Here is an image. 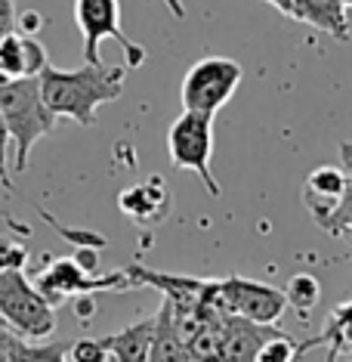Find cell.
<instances>
[{"mask_svg": "<svg viewBox=\"0 0 352 362\" xmlns=\"http://www.w3.org/2000/svg\"><path fill=\"white\" fill-rule=\"evenodd\" d=\"M10 130H6V121L4 115H0V183H4V189L10 192L13 183H10V170H6V158H10Z\"/></svg>", "mask_w": 352, "mask_h": 362, "instance_id": "obj_24", "label": "cell"}, {"mask_svg": "<svg viewBox=\"0 0 352 362\" xmlns=\"http://www.w3.org/2000/svg\"><path fill=\"white\" fill-rule=\"evenodd\" d=\"M149 362H192L189 344H186L174 328V316H170V300L167 298H164L158 316H154V337H152Z\"/></svg>", "mask_w": 352, "mask_h": 362, "instance_id": "obj_14", "label": "cell"}, {"mask_svg": "<svg viewBox=\"0 0 352 362\" xmlns=\"http://www.w3.org/2000/svg\"><path fill=\"white\" fill-rule=\"evenodd\" d=\"M0 75L4 78H28L25 71V35L6 31L0 35Z\"/></svg>", "mask_w": 352, "mask_h": 362, "instance_id": "obj_19", "label": "cell"}, {"mask_svg": "<svg viewBox=\"0 0 352 362\" xmlns=\"http://www.w3.org/2000/svg\"><path fill=\"white\" fill-rule=\"evenodd\" d=\"M284 300H288V307H293L300 313V316H309L318 300H322V282L312 276V273H297L288 279V285H284Z\"/></svg>", "mask_w": 352, "mask_h": 362, "instance_id": "obj_18", "label": "cell"}, {"mask_svg": "<svg viewBox=\"0 0 352 362\" xmlns=\"http://www.w3.org/2000/svg\"><path fill=\"white\" fill-rule=\"evenodd\" d=\"M44 25H47L44 16L35 13V10H22L19 16H16V31H22V35H37Z\"/></svg>", "mask_w": 352, "mask_h": 362, "instance_id": "obj_25", "label": "cell"}, {"mask_svg": "<svg viewBox=\"0 0 352 362\" xmlns=\"http://www.w3.org/2000/svg\"><path fill=\"white\" fill-rule=\"evenodd\" d=\"M167 152L174 168L192 170L201 180L210 199L223 195V189L214 177V168H210V158H214V115L183 109V115L167 130Z\"/></svg>", "mask_w": 352, "mask_h": 362, "instance_id": "obj_3", "label": "cell"}, {"mask_svg": "<svg viewBox=\"0 0 352 362\" xmlns=\"http://www.w3.org/2000/svg\"><path fill=\"white\" fill-rule=\"evenodd\" d=\"M40 93L56 118H71L80 127L96 124V112L105 103H114L124 93L127 65L84 62L80 69H56L47 62L40 71Z\"/></svg>", "mask_w": 352, "mask_h": 362, "instance_id": "obj_1", "label": "cell"}, {"mask_svg": "<svg viewBox=\"0 0 352 362\" xmlns=\"http://www.w3.org/2000/svg\"><path fill=\"white\" fill-rule=\"evenodd\" d=\"M318 337H322V347L327 350V362H337L340 356H352V300L331 310L324 332Z\"/></svg>", "mask_w": 352, "mask_h": 362, "instance_id": "obj_15", "label": "cell"}, {"mask_svg": "<svg viewBox=\"0 0 352 362\" xmlns=\"http://www.w3.org/2000/svg\"><path fill=\"white\" fill-rule=\"evenodd\" d=\"M16 0H0V35H6V31H16Z\"/></svg>", "mask_w": 352, "mask_h": 362, "instance_id": "obj_26", "label": "cell"}, {"mask_svg": "<svg viewBox=\"0 0 352 362\" xmlns=\"http://www.w3.org/2000/svg\"><path fill=\"white\" fill-rule=\"evenodd\" d=\"M343 4H346V10H352V0H343Z\"/></svg>", "mask_w": 352, "mask_h": 362, "instance_id": "obj_31", "label": "cell"}, {"mask_svg": "<svg viewBox=\"0 0 352 362\" xmlns=\"http://www.w3.org/2000/svg\"><path fill=\"white\" fill-rule=\"evenodd\" d=\"M219 294H223V303L232 316H244L250 322H263V325H275L281 319L284 307H288L281 288L253 282V279L244 276L219 279Z\"/></svg>", "mask_w": 352, "mask_h": 362, "instance_id": "obj_8", "label": "cell"}, {"mask_svg": "<svg viewBox=\"0 0 352 362\" xmlns=\"http://www.w3.org/2000/svg\"><path fill=\"white\" fill-rule=\"evenodd\" d=\"M226 316H210L207 322L201 325V332L189 341L192 362H223V325H226Z\"/></svg>", "mask_w": 352, "mask_h": 362, "instance_id": "obj_17", "label": "cell"}, {"mask_svg": "<svg viewBox=\"0 0 352 362\" xmlns=\"http://www.w3.org/2000/svg\"><path fill=\"white\" fill-rule=\"evenodd\" d=\"M266 4H272L278 13H284V16H291L293 19V0H266Z\"/></svg>", "mask_w": 352, "mask_h": 362, "instance_id": "obj_29", "label": "cell"}, {"mask_svg": "<svg viewBox=\"0 0 352 362\" xmlns=\"http://www.w3.org/2000/svg\"><path fill=\"white\" fill-rule=\"evenodd\" d=\"M318 226H322L324 233H331V235H346V238H352V177H349V186H346V195H343V202L331 214H327V217Z\"/></svg>", "mask_w": 352, "mask_h": 362, "instance_id": "obj_21", "label": "cell"}, {"mask_svg": "<svg viewBox=\"0 0 352 362\" xmlns=\"http://www.w3.org/2000/svg\"><path fill=\"white\" fill-rule=\"evenodd\" d=\"M241 78L244 71L235 59H229V56H204L183 78V87H179L183 109L217 115L235 96Z\"/></svg>", "mask_w": 352, "mask_h": 362, "instance_id": "obj_6", "label": "cell"}, {"mask_svg": "<svg viewBox=\"0 0 352 362\" xmlns=\"http://www.w3.org/2000/svg\"><path fill=\"white\" fill-rule=\"evenodd\" d=\"M346 186H349V174L343 168H331V164L315 168L306 177V183H303V202H306V211L312 214L315 223H322L327 214L343 202Z\"/></svg>", "mask_w": 352, "mask_h": 362, "instance_id": "obj_10", "label": "cell"}, {"mask_svg": "<svg viewBox=\"0 0 352 362\" xmlns=\"http://www.w3.org/2000/svg\"><path fill=\"white\" fill-rule=\"evenodd\" d=\"M0 220L4 223H10V229L13 233H22V235H31V226H25V223H19V220L13 217V214H6V211H0Z\"/></svg>", "mask_w": 352, "mask_h": 362, "instance_id": "obj_28", "label": "cell"}, {"mask_svg": "<svg viewBox=\"0 0 352 362\" xmlns=\"http://www.w3.org/2000/svg\"><path fill=\"white\" fill-rule=\"evenodd\" d=\"M25 263H28L25 245L0 238V269H25Z\"/></svg>", "mask_w": 352, "mask_h": 362, "instance_id": "obj_23", "label": "cell"}, {"mask_svg": "<svg viewBox=\"0 0 352 362\" xmlns=\"http://www.w3.org/2000/svg\"><path fill=\"white\" fill-rule=\"evenodd\" d=\"M35 285L53 307H59V303H65L68 298H90V294H96V291H127V288H136L133 276H130L127 269L93 276L84 263L75 257L50 260V267H44L37 273Z\"/></svg>", "mask_w": 352, "mask_h": 362, "instance_id": "obj_5", "label": "cell"}, {"mask_svg": "<svg viewBox=\"0 0 352 362\" xmlns=\"http://www.w3.org/2000/svg\"><path fill=\"white\" fill-rule=\"evenodd\" d=\"M0 115L16 146V170L25 174L35 143L53 134L56 127V115L47 109L44 93H40V78L35 75L0 81Z\"/></svg>", "mask_w": 352, "mask_h": 362, "instance_id": "obj_2", "label": "cell"}, {"mask_svg": "<svg viewBox=\"0 0 352 362\" xmlns=\"http://www.w3.org/2000/svg\"><path fill=\"white\" fill-rule=\"evenodd\" d=\"M152 337H154V316L139 319V322L121 328L114 334H105L102 344L109 347L114 362H149Z\"/></svg>", "mask_w": 352, "mask_h": 362, "instance_id": "obj_13", "label": "cell"}, {"mask_svg": "<svg viewBox=\"0 0 352 362\" xmlns=\"http://www.w3.org/2000/svg\"><path fill=\"white\" fill-rule=\"evenodd\" d=\"M293 19L318 28L334 40H349V19L343 0H293Z\"/></svg>", "mask_w": 352, "mask_h": 362, "instance_id": "obj_12", "label": "cell"}, {"mask_svg": "<svg viewBox=\"0 0 352 362\" xmlns=\"http://www.w3.org/2000/svg\"><path fill=\"white\" fill-rule=\"evenodd\" d=\"M312 347H322V337L318 334L309 337V341H293L291 334H284L281 328H278L263 347H260V353H257V359L253 362H300Z\"/></svg>", "mask_w": 352, "mask_h": 362, "instance_id": "obj_16", "label": "cell"}, {"mask_svg": "<svg viewBox=\"0 0 352 362\" xmlns=\"http://www.w3.org/2000/svg\"><path fill=\"white\" fill-rule=\"evenodd\" d=\"M167 4H170V10H174V16H179V19H183V16H186L183 4H179V0H167Z\"/></svg>", "mask_w": 352, "mask_h": 362, "instance_id": "obj_30", "label": "cell"}, {"mask_svg": "<svg viewBox=\"0 0 352 362\" xmlns=\"http://www.w3.org/2000/svg\"><path fill=\"white\" fill-rule=\"evenodd\" d=\"M170 202H174L170 186H167V180L158 177V174L142 180V183L127 186L124 192L118 195L121 214H127V217L139 226H158L170 214Z\"/></svg>", "mask_w": 352, "mask_h": 362, "instance_id": "obj_9", "label": "cell"}, {"mask_svg": "<svg viewBox=\"0 0 352 362\" xmlns=\"http://www.w3.org/2000/svg\"><path fill=\"white\" fill-rule=\"evenodd\" d=\"M278 332V325L250 322L244 316H226L223 325V362H253L260 347Z\"/></svg>", "mask_w": 352, "mask_h": 362, "instance_id": "obj_11", "label": "cell"}, {"mask_svg": "<svg viewBox=\"0 0 352 362\" xmlns=\"http://www.w3.org/2000/svg\"><path fill=\"white\" fill-rule=\"evenodd\" d=\"M340 164H343V170L352 177V139L340 143Z\"/></svg>", "mask_w": 352, "mask_h": 362, "instance_id": "obj_27", "label": "cell"}, {"mask_svg": "<svg viewBox=\"0 0 352 362\" xmlns=\"http://www.w3.org/2000/svg\"><path fill=\"white\" fill-rule=\"evenodd\" d=\"M0 316L25 341H44L56 328V307L28 282L25 269H0Z\"/></svg>", "mask_w": 352, "mask_h": 362, "instance_id": "obj_4", "label": "cell"}, {"mask_svg": "<svg viewBox=\"0 0 352 362\" xmlns=\"http://www.w3.org/2000/svg\"><path fill=\"white\" fill-rule=\"evenodd\" d=\"M111 353L102 344V337H80V341H71L68 347V362H109Z\"/></svg>", "mask_w": 352, "mask_h": 362, "instance_id": "obj_22", "label": "cell"}, {"mask_svg": "<svg viewBox=\"0 0 352 362\" xmlns=\"http://www.w3.org/2000/svg\"><path fill=\"white\" fill-rule=\"evenodd\" d=\"M68 347H71V341L40 344V341H25L22 337L19 347L13 353V362H68Z\"/></svg>", "mask_w": 352, "mask_h": 362, "instance_id": "obj_20", "label": "cell"}, {"mask_svg": "<svg viewBox=\"0 0 352 362\" xmlns=\"http://www.w3.org/2000/svg\"><path fill=\"white\" fill-rule=\"evenodd\" d=\"M75 22L84 37V62H102L99 44L105 37L121 44L127 69H139L145 62V47L130 40L121 28V0H75Z\"/></svg>", "mask_w": 352, "mask_h": 362, "instance_id": "obj_7", "label": "cell"}]
</instances>
